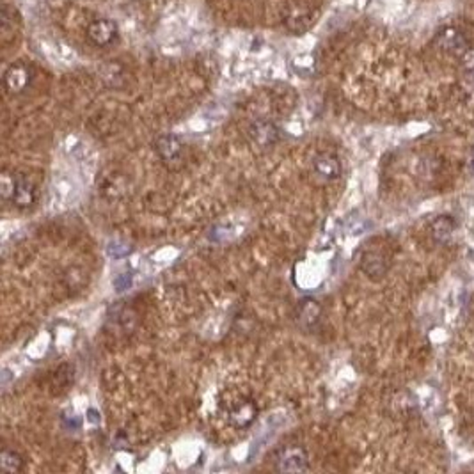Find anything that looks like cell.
<instances>
[{
    "instance_id": "cell-1",
    "label": "cell",
    "mask_w": 474,
    "mask_h": 474,
    "mask_svg": "<svg viewBox=\"0 0 474 474\" xmlns=\"http://www.w3.org/2000/svg\"><path fill=\"white\" fill-rule=\"evenodd\" d=\"M2 197L11 201L16 208L27 210L38 203V187L25 174H2Z\"/></svg>"
},
{
    "instance_id": "cell-7",
    "label": "cell",
    "mask_w": 474,
    "mask_h": 474,
    "mask_svg": "<svg viewBox=\"0 0 474 474\" xmlns=\"http://www.w3.org/2000/svg\"><path fill=\"white\" fill-rule=\"evenodd\" d=\"M258 416V407H256L254 400L249 398H242V400L235 401L228 410V421L235 428L242 430V428L251 426L252 421Z\"/></svg>"
},
{
    "instance_id": "cell-6",
    "label": "cell",
    "mask_w": 474,
    "mask_h": 474,
    "mask_svg": "<svg viewBox=\"0 0 474 474\" xmlns=\"http://www.w3.org/2000/svg\"><path fill=\"white\" fill-rule=\"evenodd\" d=\"M117 38V24L114 20L98 18L87 25V39L94 47H107Z\"/></svg>"
},
{
    "instance_id": "cell-15",
    "label": "cell",
    "mask_w": 474,
    "mask_h": 474,
    "mask_svg": "<svg viewBox=\"0 0 474 474\" xmlns=\"http://www.w3.org/2000/svg\"><path fill=\"white\" fill-rule=\"evenodd\" d=\"M459 57L462 70L467 71V73H474V47H467Z\"/></svg>"
},
{
    "instance_id": "cell-13",
    "label": "cell",
    "mask_w": 474,
    "mask_h": 474,
    "mask_svg": "<svg viewBox=\"0 0 474 474\" xmlns=\"http://www.w3.org/2000/svg\"><path fill=\"white\" fill-rule=\"evenodd\" d=\"M24 457L20 455L18 451L15 450H2V453H0V469L4 471V473L8 474H15V473H20V471L24 469Z\"/></svg>"
},
{
    "instance_id": "cell-14",
    "label": "cell",
    "mask_w": 474,
    "mask_h": 474,
    "mask_svg": "<svg viewBox=\"0 0 474 474\" xmlns=\"http://www.w3.org/2000/svg\"><path fill=\"white\" fill-rule=\"evenodd\" d=\"M311 25V16L308 11H302V9H295L289 15H286V27L292 32H306L308 27Z\"/></svg>"
},
{
    "instance_id": "cell-11",
    "label": "cell",
    "mask_w": 474,
    "mask_h": 474,
    "mask_svg": "<svg viewBox=\"0 0 474 474\" xmlns=\"http://www.w3.org/2000/svg\"><path fill=\"white\" fill-rule=\"evenodd\" d=\"M457 228H459V224H457L455 217L439 215L430 222V236L433 238V242L446 245L453 238Z\"/></svg>"
},
{
    "instance_id": "cell-9",
    "label": "cell",
    "mask_w": 474,
    "mask_h": 474,
    "mask_svg": "<svg viewBox=\"0 0 474 474\" xmlns=\"http://www.w3.org/2000/svg\"><path fill=\"white\" fill-rule=\"evenodd\" d=\"M313 173L324 180V182H334L341 176V162L334 153H320L313 160Z\"/></svg>"
},
{
    "instance_id": "cell-3",
    "label": "cell",
    "mask_w": 474,
    "mask_h": 474,
    "mask_svg": "<svg viewBox=\"0 0 474 474\" xmlns=\"http://www.w3.org/2000/svg\"><path fill=\"white\" fill-rule=\"evenodd\" d=\"M359 266L370 279H382L389 270V256L382 249H366L361 256Z\"/></svg>"
},
{
    "instance_id": "cell-5",
    "label": "cell",
    "mask_w": 474,
    "mask_h": 474,
    "mask_svg": "<svg viewBox=\"0 0 474 474\" xmlns=\"http://www.w3.org/2000/svg\"><path fill=\"white\" fill-rule=\"evenodd\" d=\"M249 137L252 144L258 148H270L274 146L281 137L278 124L270 120H256L249 127Z\"/></svg>"
},
{
    "instance_id": "cell-8",
    "label": "cell",
    "mask_w": 474,
    "mask_h": 474,
    "mask_svg": "<svg viewBox=\"0 0 474 474\" xmlns=\"http://www.w3.org/2000/svg\"><path fill=\"white\" fill-rule=\"evenodd\" d=\"M31 70L22 62H15L6 70L4 73V89L9 94L24 93L31 84Z\"/></svg>"
},
{
    "instance_id": "cell-2",
    "label": "cell",
    "mask_w": 474,
    "mask_h": 474,
    "mask_svg": "<svg viewBox=\"0 0 474 474\" xmlns=\"http://www.w3.org/2000/svg\"><path fill=\"white\" fill-rule=\"evenodd\" d=\"M274 469L278 473H306L311 469L308 451L299 444L282 446L274 457Z\"/></svg>"
},
{
    "instance_id": "cell-16",
    "label": "cell",
    "mask_w": 474,
    "mask_h": 474,
    "mask_svg": "<svg viewBox=\"0 0 474 474\" xmlns=\"http://www.w3.org/2000/svg\"><path fill=\"white\" fill-rule=\"evenodd\" d=\"M114 285H116L117 292H123V289H127L128 286H130V275L127 278V274H123V281L116 279V282H114Z\"/></svg>"
},
{
    "instance_id": "cell-4",
    "label": "cell",
    "mask_w": 474,
    "mask_h": 474,
    "mask_svg": "<svg viewBox=\"0 0 474 474\" xmlns=\"http://www.w3.org/2000/svg\"><path fill=\"white\" fill-rule=\"evenodd\" d=\"M433 45L439 48L440 52H446V54H455L460 55L467 47L466 34H464L460 29L457 27H443L433 38Z\"/></svg>"
},
{
    "instance_id": "cell-12",
    "label": "cell",
    "mask_w": 474,
    "mask_h": 474,
    "mask_svg": "<svg viewBox=\"0 0 474 474\" xmlns=\"http://www.w3.org/2000/svg\"><path fill=\"white\" fill-rule=\"evenodd\" d=\"M322 308L320 304L313 299H304L297 308V322L302 329L311 331L316 327V324L320 322Z\"/></svg>"
},
{
    "instance_id": "cell-10",
    "label": "cell",
    "mask_w": 474,
    "mask_h": 474,
    "mask_svg": "<svg viewBox=\"0 0 474 474\" xmlns=\"http://www.w3.org/2000/svg\"><path fill=\"white\" fill-rule=\"evenodd\" d=\"M155 150H157L158 157L162 158L166 164L178 162L182 158L183 153V144L182 141L178 139L176 135L173 134H164L160 135L155 143Z\"/></svg>"
}]
</instances>
